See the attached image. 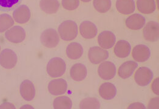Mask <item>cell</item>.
<instances>
[{
	"label": "cell",
	"mask_w": 159,
	"mask_h": 109,
	"mask_svg": "<svg viewBox=\"0 0 159 109\" xmlns=\"http://www.w3.org/2000/svg\"><path fill=\"white\" fill-rule=\"evenodd\" d=\"M78 26L71 20L63 21L58 27V33L61 38L64 41H72L78 35Z\"/></svg>",
	"instance_id": "6da1fadb"
},
{
	"label": "cell",
	"mask_w": 159,
	"mask_h": 109,
	"mask_svg": "<svg viewBox=\"0 0 159 109\" xmlns=\"http://www.w3.org/2000/svg\"><path fill=\"white\" fill-rule=\"evenodd\" d=\"M66 63L60 58H52L47 65V72L52 78L60 77L64 75L66 71Z\"/></svg>",
	"instance_id": "7a4b0ae2"
},
{
	"label": "cell",
	"mask_w": 159,
	"mask_h": 109,
	"mask_svg": "<svg viewBox=\"0 0 159 109\" xmlns=\"http://www.w3.org/2000/svg\"><path fill=\"white\" fill-rule=\"evenodd\" d=\"M40 40L42 44L48 48L55 47L60 41L58 34L53 28L45 30L42 33Z\"/></svg>",
	"instance_id": "3957f363"
},
{
	"label": "cell",
	"mask_w": 159,
	"mask_h": 109,
	"mask_svg": "<svg viewBox=\"0 0 159 109\" xmlns=\"http://www.w3.org/2000/svg\"><path fill=\"white\" fill-rule=\"evenodd\" d=\"M17 63V56L13 50L6 49L0 54V64L2 67L7 69L12 68Z\"/></svg>",
	"instance_id": "277c9868"
},
{
	"label": "cell",
	"mask_w": 159,
	"mask_h": 109,
	"mask_svg": "<svg viewBox=\"0 0 159 109\" xmlns=\"http://www.w3.org/2000/svg\"><path fill=\"white\" fill-rule=\"evenodd\" d=\"M153 78V73L146 67L139 68L134 75V80L136 83L140 86L148 85Z\"/></svg>",
	"instance_id": "5b68a950"
},
{
	"label": "cell",
	"mask_w": 159,
	"mask_h": 109,
	"mask_svg": "<svg viewBox=\"0 0 159 109\" xmlns=\"http://www.w3.org/2000/svg\"><path fill=\"white\" fill-rule=\"evenodd\" d=\"M5 37L8 41L18 44L25 40L26 32L23 27L16 26L12 27L5 33Z\"/></svg>",
	"instance_id": "8992f818"
},
{
	"label": "cell",
	"mask_w": 159,
	"mask_h": 109,
	"mask_svg": "<svg viewBox=\"0 0 159 109\" xmlns=\"http://www.w3.org/2000/svg\"><path fill=\"white\" fill-rule=\"evenodd\" d=\"M109 57V52L102 47H93L88 52L89 61L93 64H98L105 61Z\"/></svg>",
	"instance_id": "52a82bcc"
},
{
	"label": "cell",
	"mask_w": 159,
	"mask_h": 109,
	"mask_svg": "<svg viewBox=\"0 0 159 109\" xmlns=\"http://www.w3.org/2000/svg\"><path fill=\"white\" fill-rule=\"evenodd\" d=\"M99 76L104 80H112L116 74V68L114 63L110 61H105L98 67Z\"/></svg>",
	"instance_id": "ba28073f"
},
{
	"label": "cell",
	"mask_w": 159,
	"mask_h": 109,
	"mask_svg": "<svg viewBox=\"0 0 159 109\" xmlns=\"http://www.w3.org/2000/svg\"><path fill=\"white\" fill-rule=\"evenodd\" d=\"M143 37L147 41L156 42L159 40V25L156 21L148 22L143 28Z\"/></svg>",
	"instance_id": "9c48e42d"
},
{
	"label": "cell",
	"mask_w": 159,
	"mask_h": 109,
	"mask_svg": "<svg viewBox=\"0 0 159 109\" xmlns=\"http://www.w3.org/2000/svg\"><path fill=\"white\" fill-rule=\"evenodd\" d=\"M67 89V82L63 79H56L49 83L48 90L52 95H61L66 92Z\"/></svg>",
	"instance_id": "30bf717a"
},
{
	"label": "cell",
	"mask_w": 159,
	"mask_h": 109,
	"mask_svg": "<svg viewBox=\"0 0 159 109\" xmlns=\"http://www.w3.org/2000/svg\"><path fill=\"white\" fill-rule=\"evenodd\" d=\"M132 55L135 61L143 63L145 62L151 56V51L145 45L139 44L134 47Z\"/></svg>",
	"instance_id": "8fae6325"
},
{
	"label": "cell",
	"mask_w": 159,
	"mask_h": 109,
	"mask_svg": "<svg viewBox=\"0 0 159 109\" xmlns=\"http://www.w3.org/2000/svg\"><path fill=\"white\" fill-rule=\"evenodd\" d=\"M115 35L111 31H104L100 33L98 37V43L100 46L105 49L112 48L116 43Z\"/></svg>",
	"instance_id": "7c38bea8"
},
{
	"label": "cell",
	"mask_w": 159,
	"mask_h": 109,
	"mask_svg": "<svg viewBox=\"0 0 159 109\" xmlns=\"http://www.w3.org/2000/svg\"><path fill=\"white\" fill-rule=\"evenodd\" d=\"M80 32L81 35L85 39H93L95 38L98 32L97 26L89 21H85L80 26Z\"/></svg>",
	"instance_id": "4fadbf2b"
},
{
	"label": "cell",
	"mask_w": 159,
	"mask_h": 109,
	"mask_svg": "<svg viewBox=\"0 0 159 109\" xmlns=\"http://www.w3.org/2000/svg\"><path fill=\"white\" fill-rule=\"evenodd\" d=\"M30 11L26 5H21L15 9L13 17L15 21L20 24H25L28 22L30 18Z\"/></svg>",
	"instance_id": "5bb4252c"
},
{
	"label": "cell",
	"mask_w": 159,
	"mask_h": 109,
	"mask_svg": "<svg viewBox=\"0 0 159 109\" xmlns=\"http://www.w3.org/2000/svg\"><path fill=\"white\" fill-rule=\"evenodd\" d=\"M20 94L23 98L27 101H32L35 96V89L34 84L29 80L22 82L20 87Z\"/></svg>",
	"instance_id": "9a60e30c"
},
{
	"label": "cell",
	"mask_w": 159,
	"mask_h": 109,
	"mask_svg": "<svg viewBox=\"0 0 159 109\" xmlns=\"http://www.w3.org/2000/svg\"><path fill=\"white\" fill-rule=\"evenodd\" d=\"M146 20L143 16L139 14H133L126 20V25L129 28L136 30H140L145 26Z\"/></svg>",
	"instance_id": "2e32d148"
},
{
	"label": "cell",
	"mask_w": 159,
	"mask_h": 109,
	"mask_svg": "<svg viewBox=\"0 0 159 109\" xmlns=\"http://www.w3.org/2000/svg\"><path fill=\"white\" fill-rule=\"evenodd\" d=\"M88 71L86 66L81 63L74 64L70 70V75L72 80L76 81L84 80L87 76Z\"/></svg>",
	"instance_id": "e0dca14e"
},
{
	"label": "cell",
	"mask_w": 159,
	"mask_h": 109,
	"mask_svg": "<svg viewBox=\"0 0 159 109\" xmlns=\"http://www.w3.org/2000/svg\"><path fill=\"white\" fill-rule=\"evenodd\" d=\"M138 67V64L132 61L124 63L120 66L118 74L122 79H126L131 76L134 72Z\"/></svg>",
	"instance_id": "ac0fdd59"
},
{
	"label": "cell",
	"mask_w": 159,
	"mask_h": 109,
	"mask_svg": "<svg viewBox=\"0 0 159 109\" xmlns=\"http://www.w3.org/2000/svg\"><path fill=\"white\" fill-rule=\"evenodd\" d=\"M99 94L101 97L106 100L113 99L117 94L116 86L111 82H105L99 88Z\"/></svg>",
	"instance_id": "d6986e66"
},
{
	"label": "cell",
	"mask_w": 159,
	"mask_h": 109,
	"mask_svg": "<svg viewBox=\"0 0 159 109\" xmlns=\"http://www.w3.org/2000/svg\"><path fill=\"white\" fill-rule=\"evenodd\" d=\"M131 47L130 44L125 40H120L115 46L114 51L115 54L120 58L128 56L131 53Z\"/></svg>",
	"instance_id": "ffe728a7"
},
{
	"label": "cell",
	"mask_w": 159,
	"mask_h": 109,
	"mask_svg": "<svg viewBox=\"0 0 159 109\" xmlns=\"http://www.w3.org/2000/svg\"><path fill=\"white\" fill-rule=\"evenodd\" d=\"M116 9L120 14H131L135 11V2L134 0H117Z\"/></svg>",
	"instance_id": "44dd1931"
},
{
	"label": "cell",
	"mask_w": 159,
	"mask_h": 109,
	"mask_svg": "<svg viewBox=\"0 0 159 109\" xmlns=\"http://www.w3.org/2000/svg\"><path fill=\"white\" fill-rule=\"evenodd\" d=\"M137 7L142 14H152L156 9V4L154 0H137Z\"/></svg>",
	"instance_id": "7402d4cb"
},
{
	"label": "cell",
	"mask_w": 159,
	"mask_h": 109,
	"mask_svg": "<svg viewBox=\"0 0 159 109\" xmlns=\"http://www.w3.org/2000/svg\"><path fill=\"white\" fill-rule=\"evenodd\" d=\"M83 54V47L78 42H71L67 47V56L70 59H78L81 58Z\"/></svg>",
	"instance_id": "603a6c76"
},
{
	"label": "cell",
	"mask_w": 159,
	"mask_h": 109,
	"mask_svg": "<svg viewBox=\"0 0 159 109\" xmlns=\"http://www.w3.org/2000/svg\"><path fill=\"white\" fill-rule=\"evenodd\" d=\"M40 6L46 14H55L60 8V3L58 0H41Z\"/></svg>",
	"instance_id": "cb8c5ba5"
},
{
	"label": "cell",
	"mask_w": 159,
	"mask_h": 109,
	"mask_svg": "<svg viewBox=\"0 0 159 109\" xmlns=\"http://www.w3.org/2000/svg\"><path fill=\"white\" fill-rule=\"evenodd\" d=\"M53 106L55 109H70L72 107V102L69 97L60 96L54 99Z\"/></svg>",
	"instance_id": "d4e9b609"
},
{
	"label": "cell",
	"mask_w": 159,
	"mask_h": 109,
	"mask_svg": "<svg viewBox=\"0 0 159 109\" xmlns=\"http://www.w3.org/2000/svg\"><path fill=\"white\" fill-rule=\"evenodd\" d=\"M21 1L22 0H0V11H12L18 7Z\"/></svg>",
	"instance_id": "484cf974"
},
{
	"label": "cell",
	"mask_w": 159,
	"mask_h": 109,
	"mask_svg": "<svg viewBox=\"0 0 159 109\" xmlns=\"http://www.w3.org/2000/svg\"><path fill=\"white\" fill-rule=\"evenodd\" d=\"M80 108L81 109H98L100 108V103L97 98H87L80 102Z\"/></svg>",
	"instance_id": "4316f807"
},
{
	"label": "cell",
	"mask_w": 159,
	"mask_h": 109,
	"mask_svg": "<svg viewBox=\"0 0 159 109\" xmlns=\"http://www.w3.org/2000/svg\"><path fill=\"white\" fill-rule=\"evenodd\" d=\"M14 24L13 18L8 14L0 15V33L4 32L6 30L12 27Z\"/></svg>",
	"instance_id": "83f0119b"
},
{
	"label": "cell",
	"mask_w": 159,
	"mask_h": 109,
	"mask_svg": "<svg viewBox=\"0 0 159 109\" xmlns=\"http://www.w3.org/2000/svg\"><path fill=\"white\" fill-rule=\"evenodd\" d=\"M93 5L95 10L100 13H106L111 7V0H93Z\"/></svg>",
	"instance_id": "f1b7e54d"
},
{
	"label": "cell",
	"mask_w": 159,
	"mask_h": 109,
	"mask_svg": "<svg viewBox=\"0 0 159 109\" xmlns=\"http://www.w3.org/2000/svg\"><path fill=\"white\" fill-rule=\"evenodd\" d=\"M61 4L63 8L67 11H74L76 9L80 4L79 0H62Z\"/></svg>",
	"instance_id": "f546056e"
},
{
	"label": "cell",
	"mask_w": 159,
	"mask_h": 109,
	"mask_svg": "<svg viewBox=\"0 0 159 109\" xmlns=\"http://www.w3.org/2000/svg\"><path fill=\"white\" fill-rule=\"evenodd\" d=\"M159 97H157L156 98L152 99L149 104H148V109H159Z\"/></svg>",
	"instance_id": "4dcf8cb0"
},
{
	"label": "cell",
	"mask_w": 159,
	"mask_h": 109,
	"mask_svg": "<svg viewBox=\"0 0 159 109\" xmlns=\"http://www.w3.org/2000/svg\"><path fill=\"white\" fill-rule=\"evenodd\" d=\"M159 78H157L156 79H155L154 80V81L152 84V90L153 91V92L157 95H159Z\"/></svg>",
	"instance_id": "1f68e13d"
},
{
	"label": "cell",
	"mask_w": 159,
	"mask_h": 109,
	"mask_svg": "<svg viewBox=\"0 0 159 109\" xmlns=\"http://www.w3.org/2000/svg\"><path fill=\"white\" fill-rule=\"evenodd\" d=\"M128 109H145L146 107L145 106L142 104V103H140V102H135V103H134L131 104L129 107H128Z\"/></svg>",
	"instance_id": "d6a6232c"
},
{
	"label": "cell",
	"mask_w": 159,
	"mask_h": 109,
	"mask_svg": "<svg viewBox=\"0 0 159 109\" xmlns=\"http://www.w3.org/2000/svg\"><path fill=\"white\" fill-rule=\"evenodd\" d=\"M0 109H15V107L11 103L6 102L0 106Z\"/></svg>",
	"instance_id": "836d02e7"
},
{
	"label": "cell",
	"mask_w": 159,
	"mask_h": 109,
	"mask_svg": "<svg viewBox=\"0 0 159 109\" xmlns=\"http://www.w3.org/2000/svg\"><path fill=\"white\" fill-rule=\"evenodd\" d=\"M81 1H82L83 2H89V1H91V0H81Z\"/></svg>",
	"instance_id": "e575fe53"
},
{
	"label": "cell",
	"mask_w": 159,
	"mask_h": 109,
	"mask_svg": "<svg viewBox=\"0 0 159 109\" xmlns=\"http://www.w3.org/2000/svg\"><path fill=\"white\" fill-rule=\"evenodd\" d=\"M0 50H1V46H0Z\"/></svg>",
	"instance_id": "d590c367"
}]
</instances>
